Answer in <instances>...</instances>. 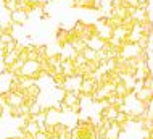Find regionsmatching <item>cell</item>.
<instances>
[{"label":"cell","instance_id":"6da1fadb","mask_svg":"<svg viewBox=\"0 0 153 139\" xmlns=\"http://www.w3.org/2000/svg\"><path fill=\"white\" fill-rule=\"evenodd\" d=\"M10 16H11V20H13V21H16V23H24L26 18H27V11L16 10V11H13V13H10Z\"/></svg>","mask_w":153,"mask_h":139},{"label":"cell","instance_id":"7a4b0ae2","mask_svg":"<svg viewBox=\"0 0 153 139\" xmlns=\"http://www.w3.org/2000/svg\"><path fill=\"white\" fill-rule=\"evenodd\" d=\"M132 20H139V21L145 20V10H143V8H137V10L134 11V15H132Z\"/></svg>","mask_w":153,"mask_h":139},{"label":"cell","instance_id":"3957f363","mask_svg":"<svg viewBox=\"0 0 153 139\" xmlns=\"http://www.w3.org/2000/svg\"><path fill=\"white\" fill-rule=\"evenodd\" d=\"M77 2H81V0H77Z\"/></svg>","mask_w":153,"mask_h":139}]
</instances>
